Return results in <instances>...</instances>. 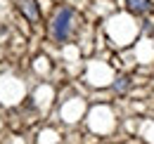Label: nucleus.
Wrapping results in <instances>:
<instances>
[{
	"label": "nucleus",
	"mask_w": 154,
	"mask_h": 144,
	"mask_svg": "<svg viewBox=\"0 0 154 144\" xmlns=\"http://www.w3.org/2000/svg\"><path fill=\"white\" fill-rule=\"evenodd\" d=\"M71 21H74V10L71 7H62L52 19V36L57 40H66L71 33Z\"/></svg>",
	"instance_id": "obj_1"
},
{
	"label": "nucleus",
	"mask_w": 154,
	"mask_h": 144,
	"mask_svg": "<svg viewBox=\"0 0 154 144\" xmlns=\"http://www.w3.org/2000/svg\"><path fill=\"white\" fill-rule=\"evenodd\" d=\"M19 7L21 12L26 14L29 21H36L38 19V7H36V0H19Z\"/></svg>",
	"instance_id": "obj_2"
},
{
	"label": "nucleus",
	"mask_w": 154,
	"mask_h": 144,
	"mask_svg": "<svg viewBox=\"0 0 154 144\" xmlns=\"http://www.w3.org/2000/svg\"><path fill=\"white\" fill-rule=\"evenodd\" d=\"M126 5H128V10L135 12V14H147V12L152 10L149 0H126Z\"/></svg>",
	"instance_id": "obj_3"
}]
</instances>
